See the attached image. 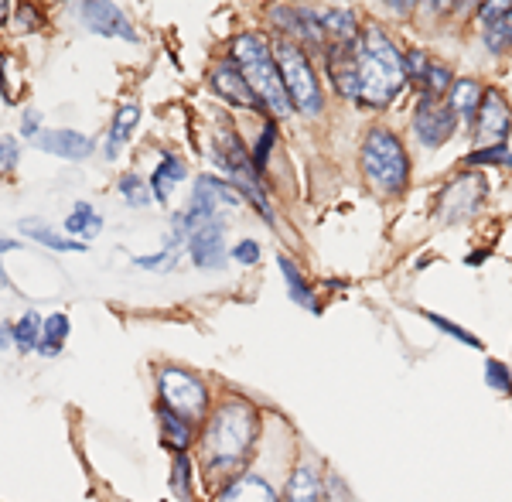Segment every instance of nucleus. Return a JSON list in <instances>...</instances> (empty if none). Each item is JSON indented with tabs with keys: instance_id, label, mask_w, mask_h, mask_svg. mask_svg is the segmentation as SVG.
Masks as SVG:
<instances>
[{
	"instance_id": "obj_1",
	"label": "nucleus",
	"mask_w": 512,
	"mask_h": 502,
	"mask_svg": "<svg viewBox=\"0 0 512 502\" xmlns=\"http://www.w3.org/2000/svg\"><path fill=\"white\" fill-rule=\"evenodd\" d=\"M407 82V55H400L383 31L366 28L355 38V100L386 106Z\"/></svg>"
},
{
	"instance_id": "obj_2",
	"label": "nucleus",
	"mask_w": 512,
	"mask_h": 502,
	"mask_svg": "<svg viewBox=\"0 0 512 502\" xmlns=\"http://www.w3.org/2000/svg\"><path fill=\"white\" fill-rule=\"evenodd\" d=\"M256 427H260V417L246 400H226L216 407L202 438L209 472H229L243 462L256 441Z\"/></svg>"
},
{
	"instance_id": "obj_3",
	"label": "nucleus",
	"mask_w": 512,
	"mask_h": 502,
	"mask_svg": "<svg viewBox=\"0 0 512 502\" xmlns=\"http://www.w3.org/2000/svg\"><path fill=\"white\" fill-rule=\"evenodd\" d=\"M233 62L239 65L246 82H250L256 100L267 106L274 117H287V113L294 110L291 96H287V89H284V79H280L277 59L267 48V41L256 35H239L233 45Z\"/></svg>"
},
{
	"instance_id": "obj_4",
	"label": "nucleus",
	"mask_w": 512,
	"mask_h": 502,
	"mask_svg": "<svg viewBox=\"0 0 512 502\" xmlns=\"http://www.w3.org/2000/svg\"><path fill=\"white\" fill-rule=\"evenodd\" d=\"M362 175L379 195H400L410 175V161L400 137L383 127L369 130L366 144H362Z\"/></svg>"
},
{
	"instance_id": "obj_5",
	"label": "nucleus",
	"mask_w": 512,
	"mask_h": 502,
	"mask_svg": "<svg viewBox=\"0 0 512 502\" xmlns=\"http://www.w3.org/2000/svg\"><path fill=\"white\" fill-rule=\"evenodd\" d=\"M270 52H274V59H277L280 79H284V89H287V96H291V103L301 113H308V117L321 113V86H318V76H315V69H311L308 55H304V48L297 45L294 38H277L274 45H270Z\"/></svg>"
},
{
	"instance_id": "obj_6",
	"label": "nucleus",
	"mask_w": 512,
	"mask_h": 502,
	"mask_svg": "<svg viewBox=\"0 0 512 502\" xmlns=\"http://www.w3.org/2000/svg\"><path fill=\"white\" fill-rule=\"evenodd\" d=\"M171 243H185L188 257L202 270L226 267V236H222V219H192L188 212L175 216V236Z\"/></svg>"
},
{
	"instance_id": "obj_7",
	"label": "nucleus",
	"mask_w": 512,
	"mask_h": 502,
	"mask_svg": "<svg viewBox=\"0 0 512 502\" xmlns=\"http://www.w3.org/2000/svg\"><path fill=\"white\" fill-rule=\"evenodd\" d=\"M158 386H161V407L175 410L185 421L202 417L205 407H209V393H205L202 380L185 373V369H161Z\"/></svg>"
},
{
	"instance_id": "obj_8",
	"label": "nucleus",
	"mask_w": 512,
	"mask_h": 502,
	"mask_svg": "<svg viewBox=\"0 0 512 502\" xmlns=\"http://www.w3.org/2000/svg\"><path fill=\"white\" fill-rule=\"evenodd\" d=\"M458 130V117L444 100H434V96H420L417 113H414V137L420 147H441L448 137Z\"/></svg>"
},
{
	"instance_id": "obj_9",
	"label": "nucleus",
	"mask_w": 512,
	"mask_h": 502,
	"mask_svg": "<svg viewBox=\"0 0 512 502\" xmlns=\"http://www.w3.org/2000/svg\"><path fill=\"white\" fill-rule=\"evenodd\" d=\"M243 202V195L233 188V181H222L216 175H202L195 181L192 192V205H188V216L192 219H222L219 212L233 209V205Z\"/></svg>"
},
{
	"instance_id": "obj_10",
	"label": "nucleus",
	"mask_w": 512,
	"mask_h": 502,
	"mask_svg": "<svg viewBox=\"0 0 512 502\" xmlns=\"http://www.w3.org/2000/svg\"><path fill=\"white\" fill-rule=\"evenodd\" d=\"M76 14L93 35L137 41V28L130 24V18H123V11L117 4H110V0H86V4L76 7Z\"/></svg>"
},
{
	"instance_id": "obj_11",
	"label": "nucleus",
	"mask_w": 512,
	"mask_h": 502,
	"mask_svg": "<svg viewBox=\"0 0 512 502\" xmlns=\"http://www.w3.org/2000/svg\"><path fill=\"white\" fill-rule=\"evenodd\" d=\"M489 195V185L475 175H461L454 178L441 195V216L448 222H458V219H468L472 212H478V205L485 202Z\"/></svg>"
},
{
	"instance_id": "obj_12",
	"label": "nucleus",
	"mask_w": 512,
	"mask_h": 502,
	"mask_svg": "<svg viewBox=\"0 0 512 502\" xmlns=\"http://www.w3.org/2000/svg\"><path fill=\"white\" fill-rule=\"evenodd\" d=\"M212 89L222 96L226 103H233V106H246V110H263V103L256 100V93L250 89V82H246V76L239 72V65L233 59H226V62H219L216 69H212Z\"/></svg>"
},
{
	"instance_id": "obj_13",
	"label": "nucleus",
	"mask_w": 512,
	"mask_h": 502,
	"mask_svg": "<svg viewBox=\"0 0 512 502\" xmlns=\"http://www.w3.org/2000/svg\"><path fill=\"white\" fill-rule=\"evenodd\" d=\"M509 130H512L509 106L499 93H495V89H489V93L482 96V110H478V137H482L485 144L499 147L509 137Z\"/></svg>"
},
{
	"instance_id": "obj_14",
	"label": "nucleus",
	"mask_w": 512,
	"mask_h": 502,
	"mask_svg": "<svg viewBox=\"0 0 512 502\" xmlns=\"http://www.w3.org/2000/svg\"><path fill=\"white\" fill-rule=\"evenodd\" d=\"M35 144L45 154H55L62 161H86L96 151L93 137L76 134V130H45V134H38Z\"/></svg>"
},
{
	"instance_id": "obj_15",
	"label": "nucleus",
	"mask_w": 512,
	"mask_h": 502,
	"mask_svg": "<svg viewBox=\"0 0 512 502\" xmlns=\"http://www.w3.org/2000/svg\"><path fill=\"white\" fill-rule=\"evenodd\" d=\"M482 28H485V45L492 52H506L512 45V4H485Z\"/></svg>"
},
{
	"instance_id": "obj_16",
	"label": "nucleus",
	"mask_w": 512,
	"mask_h": 502,
	"mask_svg": "<svg viewBox=\"0 0 512 502\" xmlns=\"http://www.w3.org/2000/svg\"><path fill=\"white\" fill-rule=\"evenodd\" d=\"M284 502H325V482H321L315 465H297L291 482H287Z\"/></svg>"
},
{
	"instance_id": "obj_17",
	"label": "nucleus",
	"mask_w": 512,
	"mask_h": 502,
	"mask_svg": "<svg viewBox=\"0 0 512 502\" xmlns=\"http://www.w3.org/2000/svg\"><path fill=\"white\" fill-rule=\"evenodd\" d=\"M482 86H478L475 79H458L451 86V100L448 106L454 110V117H458L461 123H468L472 127L475 117H478V110H482Z\"/></svg>"
},
{
	"instance_id": "obj_18",
	"label": "nucleus",
	"mask_w": 512,
	"mask_h": 502,
	"mask_svg": "<svg viewBox=\"0 0 512 502\" xmlns=\"http://www.w3.org/2000/svg\"><path fill=\"white\" fill-rule=\"evenodd\" d=\"M140 120V106L137 103H123L117 110V117H113V127H110V137H106V158H120V147L130 144V137H134V127Z\"/></svg>"
},
{
	"instance_id": "obj_19",
	"label": "nucleus",
	"mask_w": 512,
	"mask_h": 502,
	"mask_svg": "<svg viewBox=\"0 0 512 502\" xmlns=\"http://www.w3.org/2000/svg\"><path fill=\"white\" fill-rule=\"evenodd\" d=\"M18 229H21L24 236H31L35 243L52 246V250H59V253H82V250H86V243H82V240H72V236H59L52 226H45L41 219H21Z\"/></svg>"
},
{
	"instance_id": "obj_20",
	"label": "nucleus",
	"mask_w": 512,
	"mask_h": 502,
	"mask_svg": "<svg viewBox=\"0 0 512 502\" xmlns=\"http://www.w3.org/2000/svg\"><path fill=\"white\" fill-rule=\"evenodd\" d=\"M178 181H185V161L175 158V154H164L161 164L154 168V175H151V195L164 205L171 199V192H175Z\"/></svg>"
},
{
	"instance_id": "obj_21",
	"label": "nucleus",
	"mask_w": 512,
	"mask_h": 502,
	"mask_svg": "<svg viewBox=\"0 0 512 502\" xmlns=\"http://www.w3.org/2000/svg\"><path fill=\"white\" fill-rule=\"evenodd\" d=\"M65 339H69V318H65L62 311H55V315L41 318V339L35 352L45 359H55L62 352Z\"/></svg>"
},
{
	"instance_id": "obj_22",
	"label": "nucleus",
	"mask_w": 512,
	"mask_h": 502,
	"mask_svg": "<svg viewBox=\"0 0 512 502\" xmlns=\"http://www.w3.org/2000/svg\"><path fill=\"white\" fill-rule=\"evenodd\" d=\"M219 502H277V496L263 479H236L219 492Z\"/></svg>"
},
{
	"instance_id": "obj_23",
	"label": "nucleus",
	"mask_w": 512,
	"mask_h": 502,
	"mask_svg": "<svg viewBox=\"0 0 512 502\" xmlns=\"http://www.w3.org/2000/svg\"><path fill=\"white\" fill-rule=\"evenodd\" d=\"M103 229V216L93 209L89 202H79L76 209L69 212V219H65V233L76 240V236H82V240H93V236Z\"/></svg>"
},
{
	"instance_id": "obj_24",
	"label": "nucleus",
	"mask_w": 512,
	"mask_h": 502,
	"mask_svg": "<svg viewBox=\"0 0 512 502\" xmlns=\"http://www.w3.org/2000/svg\"><path fill=\"white\" fill-rule=\"evenodd\" d=\"M158 421H161V438H164V444H171L175 451H181L188 441H192V421L178 417L175 410L158 407Z\"/></svg>"
},
{
	"instance_id": "obj_25",
	"label": "nucleus",
	"mask_w": 512,
	"mask_h": 502,
	"mask_svg": "<svg viewBox=\"0 0 512 502\" xmlns=\"http://www.w3.org/2000/svg\"><path fill=\"white\" fill-rule=\"evenodd\" d=\"M277 263H280V274H284L287 287H291V301H294V304H301V308H311V311H315V308H318L315 291H311V284L301 277V270H297L287 257H280Z\"/></svg>"
},
{
	"instance_id": "obj_26",
	"label": "nucleus",
	"mask_w": 512,
	"mask_h": 502,
	"mask_svg": "<svg viewBox=\"0 0 512 502\" xmlns=\"http://www.w3.org/2000/svg\"><path fill=\"white\" fill-rule=\"evenodd\" d=\"M11 339H14V345H18L21 352L38 349V339H41V315H35V311H24V315L18 318V325L11 328Z\"/></svg>"
},
{
	"instance_id": "obj_27",
	"label": "nucleus",
	"mask_w": 512,
	"mask_h": 502,
	"mask_svg": "<svg viewBox=\"0 0 512 502\" xmlns=\"http://www.w3.org/2000/svg\"><path fill=\"white\" fill-rule=\"evenodd\" d=\"M117 188H120V195H123V199H127L130 205H134V209H144V205L154 199V195L147 192V188H144V181H140L137 175H123Z\"/></svg>"
},
{
	"instance_id": "obj_28",
	"label": "nucleus",
	"mask_w": 512,
	"mask_h": 502,
	"mask_svg": "<svg viewBox=\"0 0 512 502\" xmlns=\"http://www.w3.org/2000/svg\"><path fill=\"white\" fill-rule=\"evenodd\" d=\"M424 318H427V322H431V325H437V328H441V332H448V335H451V339L465 342V345H468V349H482V342H478V339H475V335H468V332H465V328L451 325V322H448V318L434 315V311H424Z\"/></svg>"
},
{
	"instance_id": "obj_29",
	"label": "nucleus",
	"mask_w": 512,
	"mask_h": 502,
	"mask_svg": "<svg viewBox=\"0 0 512 502\" xmlns=\"http://www.w3.org/2000/svg\"><path fill=\"white\" fill-rule=\"evenodd\" d=\"M21 161V147L14 137H0V178L4 175H14V168H18Z\"/></svg>"
},
{
	"instance_id": "obj_30",
	"label": "nucleus",
	"mask_w": 512,
	"mask_h": 502,
	"mask_svg": "<svg viewBox=\"0 0 512 502\" xmlns=\"http://www.w3.org/2000/svg\"><path fill=\"white\" fill-rule=\"evenodd\" d=\"M175 260H178L175 250H164V253H158V257H134V267L161 270V274H168V270H175Z\"/></svg>"
},
{
	"instance_id": "obj_31",
	"label": "nucleus",
	"mask_w": 512,
	"mask_h": 502,
	"mask_svg": "<svg viewBox=\"0 0 512 502\" xmlns=\"http://www.w3.org/2000/svg\"><path fill=\"white\" fill-rule=\"evenodd\" d=\"M274 134H277V130H274V123H267V130H263V134H260V144L253 147V154H250V158H253V168H256V171H263V168H267L270 147H274Z\"/></svg>"
},
{
	"instance_id": "obj_32",
	"label": "nucleus",
	"mask_w": 512,
	"mask_h": 502,
	"mask_svg": "<svg viewBox=\"0 0 512 502\" xmlns=\"http://www.w3.org/2000/svg\"><path fill=\"white\" fill-rule=\"evenodd\" d=\"M468 164H512V154L506 151V147H482V151H475L472 158H468Z\"/></svg>"
},
{
	"instance_id": "obj_33",
	"label": "nucleus",
	"mask_w": 512,
	"mask_h": 502,
	"mask_svg": "<svg viewBox=\"0 0 512 502\" xmlns=\"http://www.w3.org/2000/svg\"><path fill=\"white\" fill-rule=\"evenodd\" d=\"M233 260L243 263V267H253V263H260V243H256V240H239L233 246Z\"/></svg>"
},
{
	"instance_id": "obj_34",
	"label": "nucleus",
	"mask_w": 512,
	"mask_h": 502,
	"mask_svg": "<svg viewBox=\"0 0 512 502\" xmlns=\"http://www.w3.org/2000/svg\"><path fill=\"white\" fill-rule=\"evenodd\" d=\"M485 380H489L495 390H502V393L512 390V376L506 373V366H502V362H495V359L485 366Z\"/></svg>"
},
{
	"instance_id": "obj_35",
	"label": "nucleus",
	"mask_w": 512,
	"mask_h": 502,
	"mask_svg": "<svg viewBox=\"0 0 512 502\" xmlns=\"http://www.w3.org/2000/svg\"><path fill=\"white\" fill-rule=\"evenodd\" d=\"M171 479H175L178 496H188V458L185 455L175 458V472H171Z\"/></svg>"
},
{
	"instance_id": "obj_36",
	"label": "nucleus",
	"mask_w": 512,
	"mask_h": 502,
	"mask_svg": "<svg viewBox=\"0 0 512 502\" xmlns=\"http://www.w3.org/2000/svg\"><path fill=\"white\" fill-rule=\"evenodd\" d=\"M38 123H41V113L28 110V113H24V123H21V134L31 137V141H38Z\"/></svg>"
},
{
	"instance_id": "obj_37",
	"label": "nucleus",
	"mask_w": 512,
	"mask_h": 502,
	"mask_svg": "<svg viewBox=\"0 0 512 502\" xmlns=\"http://www.w3.org/2000/svg\"><path fill=\"white\" fill-rule=\"evenodd\" d=\"M7 345H14V339H11V328H7V325H0V352H4Z\"/></svg>"
},
{
	"instance_id": "obj_38",
	"label": "nucleus",
	"mask_w": 512,
	"mask_h": 502,
	"mask_svg": "<svg viewBox=\"0 0 512 502\" xmlns=\"http://www.w3.org/2000/svg\"><path fill=\"white\" fill-rule=\"evenodd\" d=\"M11 250H18V243H14V240H0V253H11Z\"/></svg>"
},
{
	"instance_id": "obj_39",
	"label": "nucleus",
	"mask_w": 512,
	"mask_h": 502,
	"mask_svg": "<svg viewBox=\"0 0 512 502\" xmlns=\"http://www.w3.org/2000/svg\"><path fill=\"white\" fill-rule=\"evenodd\" d=\"M7 284V277H4V267H0V287H4Z\"/></svg>"
},
{
	"instance_id": "obj_40",
	"label": "nucleus",
	"mask_w": 512,
	"mask_h": 502,
	"mask_svg": "<svg viewBox=\"0 0 512 502\" xmlns=\"http://www.w3.org/2000/svg\"><path fill=\"white\" fill-rule=\"evenodd\" d=\"M0 14H7V4H0Z\"/></svg>"
}]
</instances>
